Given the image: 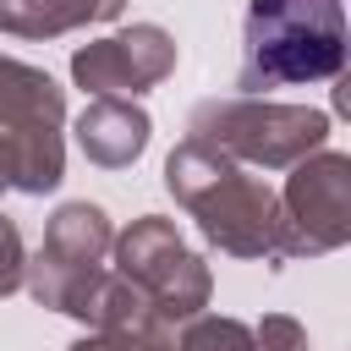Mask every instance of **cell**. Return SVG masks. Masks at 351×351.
<instances>
[{
  "label": "cell",
  "mask_w": 351,
  "mask_h": 351,
  "mask_svg": "<svg viewBox=\"0 0 351 351\" xmlns=\"http://www.w3.org/2000/svg\"><path fill=\"white\" fill-rule=\"evenodd\" d=\"M176 71V38L159 22H132L121 33H104L82 49H71V82L99 99H137L148 88H159Z\"/></svg>",
  "instance_id": "ba28073f"
},
{
  "label": "cell",
  "mask_w": 351,
  "mask_h": 351,
  "mask_svg": "<svg viewBox=\"0 0 351 351\" xmlns=\"http://www.w3.org/2000/svg\"><path fill=\"white\" fill-rule=\"evenodd\" d=\"M110 252H115V274L154 307V318H159L165 329L208 307L214 274H208V263L181 241V230H176L165 214L132 219V225L110 241Z\"/></svg>",
  "instance_id": "8992f818"
},
{
  "label": "cell",
  "mask_w": 351,
  "mask_h": 351,
  "mask_svg": "<svg viewBox=\"0 0 351 351\" xmlns=\"http://www.w3.org/2000/svg\"><path fill=\"white\" fill-rule=\"evenodd\" d=\"M22 269H27L22 230H16V219H5V214H0V296L22 291Z\"/></svg>",
  "instance_id": "4fadbf2b"
},
{
  "label": "cell",
  "mask_w": 351,
  "mask_h": 351,
  "mask_svg": "<svg viewBox=\"0 0 351 351\" xmlns=\"http://www.w3.org/2000/svg\"><path fill=\"white\" fill-rule=\"evenodd\" d=\"M154 351H258L252 329L241 318H219V313H192L181 324H170Z\"/></svg>",
  "instance_id": "8fae6325"
},
{
  "label": "cell",
  "mask_w": 351,
  "mask_h": 351,
  "mask_svg": "<svg viewBox=\"0 0 351 351\" xmlns=\"http://www.w3.org/2000/svg\"><path fill=\"white\" fill-rule=\"evenodd\" d=\"M148 132H154L148 110L132 99H110V93L88 99V110L77 115V148L99 170H126L148 148Z\"/></svg>",
  "instance_id": "9c48e42d"
},
{
  "label": "cell",
  "mask_w": 351,
  "mask_h": 351,
  "mask_svg": "<svg viewBox=\"0 0 351 351\" xmlns=\"http://www.w3.org/2000/svg\"><path fill=\"white\" fill-rule=\"evenodd\" d=\"M351 241V159L318 148L280 186V258H324Z\"/></svg>",
  "instance_id": "52a82bcc"
},
{
  "label": "cell",
  "mask_w": 351,
  "mask_h": 351,
  "mask_svg": "<svg viewBox=\"0 0 351 351\" xmlns=\"http://www.w3.org/2000/svg\"><path fill=\"white\" fill-rule=\"evenodd\" d=\"M252 340H258V351H313L307 329H302L291 313H263L258 329H252Z\"/></svg>",
  "instance_id": "7c38bea8"
},
{
  "label": "cell",
  "mask_w": 351,
  "mask_h": 351,
  "mask_svg": "<svg viewBox=\"0 0 351 351\" xmlns=\"http://www.w3.org/2000/svg\"><path fill=\"white\" fill-rule=\"evenodd\" d=\"M126 0H0L5 38H60L88 22H115Z\"/></svg>",
  "instance_id": "30bf717a"
},
{
  "label": "cell",
  "mask_w": 351,
  "mask_h": 351,
  "mask_svg": "<svg viewBox=\"0 0 351 351\" xmlns=\"http://www.w3.org/2000/svg\"><path fill=\"white\" fill-rule=\"evenodd\" d=\"M346 49L340 0H247L236 88L263 99L269 88L335 82L346 71Z\"/></svg>",
  "instance_id": "7a4b0ae2"
},
{
  "label": "cell",
  "mask_w": 351,
  "mask_h": 351,
  "mask_svg": "<svg viewBox=\"0 0 351 351\" xmlns=\"http://www.w3.org/2000/svg\"><path fill=\"white\" fill-rule=\"evenodd\" d=\"M186 137L258 170H291L296 159L318 154L329 143V115L307 104H274V99H203L186 115Z\"/></svg>",
  "instance_id": "277c9868"
},
{
  "label": "cell",
  "mask_w": 351,
  "mask_h": 351,
  "mask_svg": "<svg viewBox=\"0 0 351 351\" xmlns=\"http://www.w3.org/2000/svg\"><path fill=\"white\" fill-rule=\"evenodd\" d=\"M165 192L197 219L208 247L230 258L285 263L280 258V192L263 176H247L236 159L186 137L165 159Z\"/></svg>",
  "instance_id": "6da1fadb"
},
{
  "label": "cell",
  "mask_w": 351,
  "mask_h": 351,
  "mask_svg": "<svg viewBox=\"0 0 351 351\" xmlns=\"http://www.w3.org/2000/svg\"><path fill=\"white\" fill-rule=\"evenodd\" d=\"M66 351H148V340H137V335H115V329H93V335H82V340L66 346Z\"/></svg>",
  "instance_id": "5bb4252c"
},
{
  "label": "cell",
  "mask_w": 351,
  "mask_h": 351,
  "mask_svg": "<svg viewBox=\"0 0 351 351\" xmlns=\"http://www.w3.org/2000/svg\"><path fill=\"white\" fill-rule=\"evenodd\" d=\"M66 93L49 71L0 55V192L44 197L66 176Z\"/></svg>",
  "instance_id": "3957f363"
},
{
  "label": "cell",
  "mask_w": 351,
  "mask_h": 351,
  "mask_svg": "<svg viewBox=\"0 0 351 351\" xmlns=\"http://www.w3.org/2000/svg\"><path fill=\"white\" fill-rule=\"evenodd\" d=\"M110 241H115V230H110V214L99 203H88V197L82 203H60L49 214V225H44V247L22 269L27 296L38 307H49V313H66V318L88 324L93 296H99V285L110 274L104 269Z\"/></svg>",
  "instance_id": "5b68a950"
}]
</instances>
